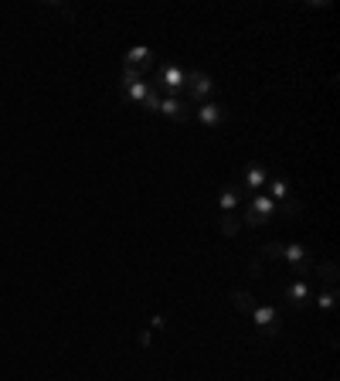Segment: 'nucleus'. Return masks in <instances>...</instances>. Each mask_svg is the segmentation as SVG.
<instances>
[{"mask_svg": "<svg viewBox=\"0 0 340 381\" xmlns=\"http://www.w3.org/2000/svg\"><path fill=\"white\" fill-rule=\"evenodd\" d=\"M150 82L137 72H126L123 68V85H119V95H123V103H133V106H143V99L150 95Z\"/></svg>", "mask_w": 340, "mask_h": 381, "instance_id": "obj_1", "label": "nucleus"}, {"mask_svg": "<svg viewBox=\"0 0 340 381\" xmlns=\"http://www.w3.org/2000/svg\"><path fill=\"white\" fill-rule=\"evenodd\" d=\"M184 68H181V65H160V68H156V82H150V85H154V89H167L170 95H181V92H184Z\"/></svg>", "mask_w": 340, "mask_h": 381, "instance_id": "obj_2", "label": "nucleus"}, {"mask_svg": "<svg viewBox=\"0 0 340 381\" xmlns=\"http://www.w3.org/2000/svg\"><path fill=\"white\" fill-rule=\"evenodd\" d=\"M123 65H126V72H137V75L147 78L150 75V68L156 65V58H154V51H150V48L137 45V48H129V51H126Z\"/></svg>", "mask_w": 340, "mask_h": 381, "instance_id": "obj_3", "label": "nucleus"}, {"mask_svg": "<svg viewBox=\"0 0 340 381\" xmlns=\"http://www.w3.org/2000/svg\"><path fill=\"white\" fill-rule=\"evenodd\" d=\"M282 262H289L296 276H307L309 269H313V259H309L307 245H299V242H282Z\"/></svg>", "mask_w": 340, "mask_h": 381, "instance_id": "obj_4", "label": "nucleus"}, {"mask_svg": "<svg viewBox=\"0 0 340 381\" xmlns=\"http://www.w3.org/2000/svg\"><path fill=\"white\" fill-rule=\"evenodd\" d=\"M252 320H255V327H259L265 337H276L279 327H282V320H279V310H276V306H269V303L255 306V310H252Z\"/></svg>", "mask_w": 340, "mask_h": 381, "instance_id": "obj_5", "label": "nucleus"}, {"mask_svg": "<svg viewBox=\"0 0 340 381\" xmlns=\"http://www.w3.org/2000/svg\"><path fill=\"white\" fill-rule=\"evenodd\" d=\"M184 89L191 92V99H208L215 92V82L208 72H187L184 75Z\"/></svg>", "mask_w": 340, "mask_h": 381, "instance_id": "obj_6", "label": "nucleus"}, {"mask_svg": "<svg viewBox=\"0 0 340 381\" xmlns=\"http://www.w3.org/2000/svg\"><path fill=\"white\" fill-rule=\"evenodd\" d=\"M156 113H164V116L174 122H184L187 116H191V106H187V99H181V95H164Z\"/></svg>", "mask_w": 340, "mask_h": 381, "instance_id": "obj_7", "label": "nucleus"}, {"mask_svg": "<svg viewBox=\"0 0 340 381\" xmlns=\"http://www.w3.org/2000/svg\"><path fill=\"white\" fill-rule=\"evenodd\" d=\"M282 296H286V303L296 306V310H303V306L313 303V290H309L303 279H296V283H289L286 290H282Z\"/></svg>", "mask_w": 340, "mask_h": 381, "instance_id": "obj_8", "label": "nucleus"}, {"mask_svg": "<svg viewBox=\"0 0 340 381\" xmlns=\"http://www.w3.org/2000/svg\"><path fill=\"white\" fill-rule=\"evenodd\" d=\"M265 181H269V170H265V164H248L245 167V184H242V191H262Z\"/></svg>", "mask_w": 340, "mask_h": 381, "instance_id": "obj_9", "label": "nucleus"}, {"mask_svg": "<svg viewBox=\"0 0 340 381\" xmlns=\"http://www.w3.org/2000/svg\"><path fill=\"white\" fill-rule=\"evenodd\" d=\"M238 204H242V187H238V184H225V187H221V198H218L221 214H232Z\"/></svg>", "mask_w": 340, "mask_h": 381, "instance_id": "obj_10", "label": "nucleus"}, {"mask_svg": "<svg viewBox=\"0 0 340 381\" xmlns=\"http://www.w3.org/2000/svg\"><path fill=\"white\" fill-rule=\"evenodd\" d=\"M198 120H201L204 126H221V122H225V109L218 106V103H201V106H198Z\"/></svg>", "mask_w": 340, "mask_h": 381, "instance_id": "obj_11", "label": "nucleus"}, {"mask_svg": "<svg viewBox=\"0 0 340 381\" xmlns=\"http://www.w3.org/2000/svg\"><path fill=\"white\" fill-rule=\"evenodd\" d=\"M248 208L259 214V218H265V221H269V218L276 214V201L269 198V194H255V198L248 201Z\"/></svg>", "mask_w": 340, "mask_h": 381, "instance_id": "obj_12", "label": "nucleus"}, {"mask_svg": "<svg viewBox=\"0 0 340 381\" xmlns=\"http://www.w3.org/2000/svg\"><path fill=\"white\" fill-rule=\"evenodd\" d=\"M232 303H235V310H238V313H245V317H252V310H255V296H252V293L248 290H232Z\"/></svg>", "mask_w": 340, "mask_h": 381, "instance_id": "obj_13", "label": "nucleus"}, {"mask_svg": "<svg viewBox=\"0 0 340 381\" xmlns=\"http://www.w3.org/2000/svg\"><path fill=\"white\" fill-rule=\"evenodd\" d=\"M238 229H242V218H238V214H221V218H218V231H221V235H225V239H235V235H238Z\"/></svg>", "mask_w": 340, "mask_h": 381, "instance_id": "obj_14", "label": "nucleus"}, {"mask_svg": "<svg viewBox=\"0 0 340 381\" xmlns=\"http://www.w3.org/2000/svg\"><path fill=\"white\" fill-rule=\"evenodd\" d=\"M265 191H269V198L272 201H282V198H289L293 191H289V184L282 181V177H269L265 181Z\"/></svg>", "mask_w": 340, "mask_h": 381, "instance_id": "obj_15", "label": "nucleus"}, {"mask_svg": "<svg viewBox=\"0 0 340 381\" xmlns=\"http://www.w3.org/2000/svg\"><path fill=\"white\" fill-rule=\"evenodd\" d=\"M317 273H320V279H324L326 286H334V290H337V279H340V273H337V262H334V259L320 262V266H317Z\"/></svg>", "mask_w": 340, "mask_h": 381, "instance_id": "obj_16", "label": "nucleus"}, {"mask_svg": "<svg viewBox=\"0 0 340 381\" xmlns=\"http://www.w3.org/2000/svg\"><path fill=\"white\" fill-rule=\"evenodd\" d=\"M313 303L320 306V310H337V290H334V286H326V290L313 293Z\"/></svg>", "mask_w": 340, "mask_h": 381, "instance_id": "obj_17", "label": "nucleus"}, {"mask_svg": "<svg viewBox=\"0 0 340 381\" xmlns=\"http://www.w3.org/2000/svg\"><path fill=\"white\" fill-rule=\"evenodd\" d=\"M276 212H279V214H299V212H303V204H299V201L289 194V198L276 201Z\"/></svg>", "mask_w": 340, "mask_h": 381, "instance_id": "obj_18", "label": "nucleus"}, {"mask_svg": "<svg viewBox=\"0 0 340 381\" xmlns=\"http://www.w3.org/2000/svg\"><path fill=\"white\" fill-rule=\"evenodd\" d=\"M259 259H272V262H279V259H282V242H269V245H262V249H259Z\"/></svg>", "mask_w": 340, "mask_h": 381, "instance_id": "obj_19", "label": "nucleus"}, {"mask_svg": "<svg viewBox=\"0 0 340 381\" xmlns=\"http://www.w3.org/2000/svg\"><path fill=\"white\" fill-rule=\"evenodd\" d=\"M160 99H164V95L156 89H150V95L143 99V109H147V113H156V109H160Z\"/></svg>", "mask_w": 340, "mask_h": 381, "instance_id": "obj_20", "label": "nucleus"}, {"mask_svg": "<svg viewBox=\"0 0 340 381\" xmlns=\"http://www.w3.org/2000/svg\"><path fill=\"white\" fill-rule=\"evenodd\" d=\"M245 225H252V229H262L265 218H259V214L252 212V208H245Z\"/></svg>", "mask_w": 340, "mask_h": 381, "instance_id": "obj_21", "label": "nucleus"}]
</instances>
